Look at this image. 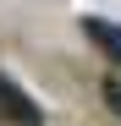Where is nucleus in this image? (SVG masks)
I'll return each mask as SVG.
<instances>
[{
	"label": "nucleus",
	"mask_w": 121,
	"mask_h": 126,
	"mask_svg": "<svg viewBox=\"0 0 121 126\" xmlns=\"http://www.w3.org/2000/svg\"><path fill=\"white\" fill-rule=\"evenodd\" d=\"M0 126H44V110L22 93V82L0 71Z\"/></svg>",
	"instance_id": "obj_1"
},
{
	"label": "nucleus",
	"mask_w": 121,
	"mask_h": 126,
	"mask_svg": "<svg viewBox=\"0 0 121 126\" xmlns=\"http://www.w3.org/2000/svg\"><path fill=\"white\" fill-rule=\"evenodd\" d=\"M83 38L99 44V49L121 66V22H110V16H83Z\"/></svg>",
	"instance_id": "obj_2"
},
{
	"label": "nucleus",
	"mask_w": 121,
	"mask_h": 126,
	"mask_svg": "<svg viewBox=\"0 0 121 126\" xmlns=\"http://www.w3.org/2000/svg\"><path fill=\"white\" fill-rule=\"evenodd\" d=\"M105 104H110V110L121 115V82H105Z\"/></svg>",
	"instance_id": "obj_3"
}]
</instances>
